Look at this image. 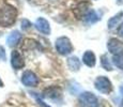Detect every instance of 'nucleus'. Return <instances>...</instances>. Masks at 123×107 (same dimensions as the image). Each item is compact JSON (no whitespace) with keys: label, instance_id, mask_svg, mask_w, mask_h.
<instances>
[{"label":"nucleus","instance_id":"1","mask_svg":"<svg viewBox=\"0 0 123 107\" xmlns=\"http://www.w3.org/2000/svg\"><path fill=\"white\" fill-rule=\"evenodd\" d=\"M17 10L11 4H3L0 8V26L10 27L16 20Z\"/></svg>","mask_w":123,"mask_h":107},{"label":"nucleus","instance_id":"2","mask_svg":"<svg viewBox=\"0 0 123 107\" xmlns=\"http://www.w3.org/2000/svg\"><path fill=\"white\" fill-rule=\"evenodd\" d=\"M56 49L61 55H68L70 53H72L73 46L71 44V41L67 37H61L57 39L56 41Z\"/></svg>","mask_w":123,"mask_h":107},{"label":"nucleus","instance_id":"3","mask_svg":"<svg viewBox=\"0 0 123 107\" xmlns=\"http://www.w3.org/2000/svg\"><path fill=\"white\" fill-rule=\"evenodd\" d=\"M94 86H95V88L98 91L105 94H108L112 89L110 80L105 76H98L95 79V82H94Z\"/></svg>","mask_w":123,"mask_h":107},{"label":"nucleus","instance_id":"4","mask_svg":"<svg viewBox=\"0 0 123 107\" xmlns=\"http://www.w3.org/2000/svg\"><path fill=\"white\" fill-rule=\"evenodd\" d=\"M79 101L82 107H98V97L94 95L93 93H91V92H84V93H81L79 96Z\"/></svg>","mask_w":123,"mask_h":107},{"label":"nucleus","instance_id":"5","mask_svg":"<svg viewBox=\"0 0 123 107\" xmlns=\"http://www.w3.org/2000/svg\"><path fill=\"white\" fill-rule=\"evenodd\" d=\"M22 82L26 87H35L39 84V78L32 71H25L22 75Z\"/></svg>","mask_w":123,"mask_h":107},{"label":"nucleus","instance_id":"6","mask_svg":"<svg viewBox=\"0 0 123 107\" xmlns=\"http://www.w3.org/2000/svg\"><path fill=\"white\" fill-rule=\"evenodd\" d=\"M11 65L13 66L14 70H19V69L24 68L25 61H24V58L19 51L13 50L11 53Z\"/></svg>","mask_w":123,"mask_h":107},{"label":"nucleus","instance_id":"7","mask_svg":"<svg viewBox=\"0 0 123 107\" xmlns=\"http://www.w3.org/2000/svg\"><path fill=\"white\" fill-rule=\"evenodd\" d=\"M107 48L113 55L123 54V43L117 39H110L107 43Z\"/></svg>","mask_w":123,"mask_h":107},{"label":"nucleus","instance_id":"8","mask_svg":"<svg viewBox=\"0 0 123 107\" xmlns=\"http://www.w3.org/2000/svg\"><path fill=\"white\" fill-rule=\"evenodd\" d=\"M35 28L41 33H43V34H49L50 33L49 23L43 17H40L37 19V21H35Z\"/></svg>","mask_w":123,"mask_h":107},{"label":"nucleus","instance_id":"9","mask_svg":"<svg viewBox=\"0 0 123 107\" xmlns=\"http://www.w3.org/2000/svg\"><path fill=\"white\" fill-rule=\"evenodd\" d=\"M20 40H22V34H20V32L17 31V30H14L8 37L6 43H8V45L10 47H14L20 42Z\"/></svg>","mask_w":123,"mask_h":107},{"label":"nucleus","instance_id":"10","mask_svg":"<svg viewBox=\"0 0 123 107\" xmlns=\"http://www.w3.org/2000/svg\"><path fill=\"white\" fill-rule=\"evenodd\" d=\"M82 61L89 68H92V66L95 65V55L92 53L91 50H87L86 53L84 54V57H82Z\"/></svg>","mask_w":123,"mask_h":107},{"label":"nucleus","instance_id":"11","mask_svg":"<svg viewBox=\"0 0 123 107\" xmlns=\"http://www.w3.org/2000/svg\"><path fill=\"white\" fill-rule=\"evenodd\" d=\"M85 20H86L87 24H94L96 23L98 19H100V15L96 13L94 10H91V11H88L86 14H85Z\"/></svg>","mask_w":123,"mask_h":107},{"label":"nucleus","instance_id":"12","mask_svg":"<svg viewBox=\"0 0 123 107\" xmlns=\"http://www.w3.org/2000/svg\"><path fill=\"white\" fill-rule=\"evenodd\" d=\"M60 94H61L60 89L56 87H51V88L44 90V96L49 97V99H57L58 96H60Z\"/></svg>","mask_w":123,"mask_h":107},{"label":"nucleus","instance_id":"13","mask_svg":"<svg viewBox=\"0 0 123 107\" xmlns=\"http://www.w3.org/2000/svg\"><path fill=\"white\" fill-rule=\"evenodd\" d=\"M68 65L72 71H78L80 68V61L77 57H70L68 59Z\"/></svg>","mask_w":123,"mask_h":107},{"label":"nucleus","instance_id":"14","mask_svg":"<svg viewBox=\"0 0 123 107\" xmlns=\"http://www.w3.org/2000/svg\"><path fill=\"white\" fill-rule=\"evenodd\" d=\"M122 16H123V12H119L118 15H116V16H113V17L110 18V19L108 20V23H107L108 28H109V29H113V28L118 25V23L121 20Z\"/></svg>","mask_w":123,"mask_h":107},{"label":"nucleus","instance_id":"15","mask_svg":"<svg viewBox=\"0 0 123 107\" xmlns=\"http://www.w3.org/2000/svg\"><path fill=\"white\" fill-rule=\"evenodd\" d=\"M112 62L117 68L123 70V54H118L113 55L112 57Z\"/></svg>","mask_w":123,"mask_h":107},{"label":"nucleus","instance_id":"16","mask_svg":"<svg viewBox=\"0 0 123 107\" xmlns=\"http://www.w3.org/2000/svg\"><path fill=\"white\" fill-rule=\"evenodd\" d=\"M102 65H103V68L107 71L112 70V66L109 62V59H108V57L106 56V55H103V56H102Z\"/></svg>","mask_w":123,"mask_h":107},{"label":"nucleus","instance_id":"17","mask_svg":"<svg viewBox=\"0 0 123 107\" xmlns=\"http://www.w3.org/2000/svg\"><path fill=\"white\" fill-rule=\"evenodd\" d=\"M31 27V23H30L28 19H23L22 20V29L24 31H27L28 29H30Z\"/></svg>","mask_w":123,"mask_h":107},{"label":"nucleus","instance_id":"18","mask_svg":"<svg viewBox=\"0 0 123 107\" xmlns=\"http://www.w3.org/2000/svg\"><path fill=\"white\" fill-rule=\"evenodd\" d=\"M118 34L123 38V24H121V26L118 28Z\"/></svg>","mask_w":123,"mask_h":107},{"label":"nucleus","instance_id":"19","mask_svg":"<svg viewBox=\"0 0 123 107\" xmlns=\"http://www.w3.org/2000/svg\"><path fill=\"white\" fill-rule=\"evenodd\" d=\"M4 57H6V54H4V49H3V47L0 46V59H4Z\"/></svg>","mask_w":123,"mask_h":107},{"label":"nucleus","instance_id":"20","mask_svg":"<svg viewBox=\"0 0 123 107\" xmlns=\"http://www.w3.org/2000/svg\"><path fill=\"white\" fill-rule=\"evenodd\" d=\"M37 103H39V104H40V105H41L42 107H49L48 105H46V104H45L43 101H41V100H40L39 97H37Z\"/></svg>","mask_w":123,"mask_h":107},{"label":"nucleus","instance_id":"21","mask_svg":"<svg viewBox=\"0 0 123 107\" xmlns=\"http://www.w3.org/2000/svg\"><path fill=\"white\" fill-rule=\"evenodd\" d=\"M0 87H3V82L1 80V78H0Z\"/></svg>","mask_w":123,"mask_h":107},{"label":"nucleus","instance_id":"22","mask_svg":"<svg viewBox=\"0 0 123 107\" xmlns=\"http://www.w3.org/2000/svg\"><path fill=\"white\" fill-rule=\"evenodd\" d=\"M120 92H121V93L123 94V85L121 86V88H120Z\"/></svg>","mask_w":123,"mask_h":107},{"label":"nucleus","instance_id":"23","mask_svg":"<svg viewBox=\"0 0 123 107\" xmlns=\"http://www.w3.org/2000/svg\"><path fill=\"white\" fill-rule=\"evenodd\" d=\"M121 2H122V0H118V3H119V4L121 3Z\"/></svg>","mask_w":123,"mask_h":107}]
</instances>
